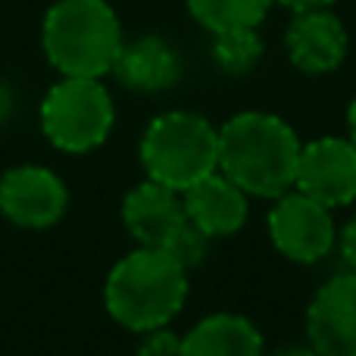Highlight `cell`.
<instances>
[{"mask_svg":"<svg viewBox=\"0 0 356 356\" xmlns=\"http://www.w3.org/2000/svg\"><path fill=\"white\" fill-rule=\"evenodd\" d=\"M116 106L100 79L63 75L41 104V129L56 150L88 154L110 138Z\"/></svg>","mask_w":356,"mask_h":356,"instance_id":"5b68a950","label":"cell"},{"mask_svg":"<svg viewBox=\"0 0 356 356\" xmlns=\"http://www.w3.org/2000/svg\"><path fill=\"white\" fill-rule=\"evenodd\" d=\"M288 56L300 72L325 75L344 63L347 56V29L328 6L322 10L294 13L288 31H284Z\"/></svg>","mask_w":356,"mask_h":356,"instance_id":"30bf717a","label":"cell"},{"mask_svg":"<svg viewBox=\"0 0 356 356\" xmlns=\"http://www.w3.org/2000/svg\"><path fill=\"white\" fill-rule=\"evenodd\" d=\"M10 113H13V91L6 88V81H0V125L10 119Z\"/></svg>","mask_w":356,"mask_h":356,"instance_id":"44dd1931","label":"cell"},{"mask_svg":"<svg viewBox=\"0 0 356 356\" xmlns=\"http://www.w3.org/2000/svg\"><path fill=\"white\" fill-rule=\"evenodd\" d=\"M181 350V338L169 332L166 325L141 332V344H138V356H178Z\"/></svg>","mask_w":356,"mask_h":356,"instance_id":"ac0fdd59","label":"cell"},{"mask_svg":"<svg viewBox=\"0 0 356 356\" xmlns=\"http://www.w3.org/2000/svg\"><path fill=\"white\" fill-rule=\"evenodd\" d=\"M294 184L328 209L356 200V144L350 138H316L303 144Z\"/></svg>","mask_w":356,"mask_h":356,"instance_id":"52a82bcc","label":"cell"},{"mask_svg":"<svg viewBox=\"0 0 356 356\" xmlns=\"http://www.w3.org/2000/svg\"><path fill=\"white\" fill-rule=\"evenodd\" d=\"M338 247H341V257H344L347 269L356 272V216L344 225V232H341V238H338Z\"/></svg>","mask_w":356,"mask_h":356,"instance_id":"d6986e66","label":"cell"},{"mask_svg":"<svg viewBox=\"0 0 356 356\" xmlns=\"http://www.w3.org/2000/svg\"><path fill=\"white\" fill-rule=\"evenodd\" d=\"M122 222L125 232L138 241V247H163L169 234L184 222L181 194L147 178L125 194Z\"/></svg>","mask_w":356,"mask_h":356,"instance_id":"8fae6325","label":"cell"},{"mask_svg":"<svg viewBox=\"0 0 356 356\" xmlns=\"http://www.w3.org/2000/svg\"><path fill=\"white\" fill-rule=\"evenodd\" d=\"M181 203L184 216L197 228H203L209 238L234 234L247 222V194L228 175H222L219 169L200 178L197 184H191L181 194Z\"/></svg>","mask_w":356,"mask_h":356,"instance_id":"7c38bea8","label":"cell"},{"mask_svg":"<svg viewBox=\"0 0 356 356\" xmlns=\"http://www.w3.org/2000/svg\"><path fill=\"white\" fill-rule=\"evenodd\" d=\"M188 300V272L160 247H138L106 275V313L129 332L169 325Z\"/></svg>","mask_w":356,"mask_h":356,"instance_id":"7a4b0ae2","label":"cell"},{"mask_svg":"<svg viewBox=\"0 0 356 356\" xmlns=\"http://www.w3.org/2000/svg\"><path fill=\"white\" fill-rule=\"evenodd\" d=\"M188 13L207 31L241 29V25H259L275 0H184Z\"/></svg>","mask_w":356,"mask_h":356,"instance_id":"9a60e30c","label":"cell"},{"mask_svg":"<svg viewBox=\"0 0 356 356\" xmlns=\"http://www.w3.org/2000/svg\"><path fill=\"white\" fill-rule=\"evenodd\" d=\"M275 356H322V353H316L313 347H288V350H282Z\"/></svg>","mask_w":356,"mask_h":356,"instance_id":"7402d4cb","label":"cell"},{"mask_svg":"<svg viewBox=\"0 0 356 356\" xmlns=\"http://www.w3.org/2000/svg\"><path fill=\"white\" fill-rule=\"evenodd\" d=\"M309 347L322 356H356V272L334 275L307 307Z\"/></svg>","mask_w":356,"mask_h":356,"instance_id":"9c48e42d","label":"cell"},{"mask_svg":"<svg viewBox=\"0 0 356 356\" xmlns=\"http://www.w3.org/2000/svg\"><path fill=\"white\" fill-rule=\"evenodd\" d=\"M269 238L275 250L294 263H319L338 241L332 209L300 191L275 197V207L269 209Z\"/></svg>","mask_w":356,"mask_h":356,"instance_id":"8992f818","label":"cell"},{"mask_svg":"<svg viewBox=\"0 0 356 356\" xmlns=\"http://www.w3.org/2000/svg\"><path fill=\"white\" fill-rule=\"evenodd\" d=\"M300 138L275 113L247 110L219 129V172L247 197H282L294 184Z\"/></svg>","mask_w":356,"mask_h":356,"instance_id":"6da1fadb","label":"cell"},{"mask_svg":"<svg viewBox=\"0 0 356 356\" xmlns=\"http://www.w3.org/2000/svg\"><path fill=\"white\" fill-rule=\"evenodd\" d=\"M275 3L288 6L294 13H303V10H322V6H332L334 0H275Z\"/></svg>","mask_w":356,"mask_h":356,"instance_id":"ffe728a7","label":"cell"},{"mask_svg":"<svg viewBox=\"0 0 356 356\" xmlns=\"http://www.w3.org/2000/svg\"><path fill=\"white\" fill-rule=\"evenodd\" d=\"M110 75H116V81L129 91L160 94L181 79V56L166 38L144 35L122 44Z\"/></svg>","mask_w":356,"mask_h":356,"instance_id":"4fadbf2b","label":"cell"},{"mask_svg":"<svg viewBox=\"0 0 356 356\" xmlns=\"http://www.w3.org/2000/svg\"><path fill=\"white\" fill-rule=\"evenodd\" d=\"M213 56L216 66L225 75H247L259 60H263V38H259L257 25H241V29L216 31Z\"/></svg>","mask_w":356,"mask_h":356,"instance_id":"2e32d148","label":"cell"},{"mask_svg":"<svg viewBox=\"0 0 356 356\" xmlns=\"http://www.w3.org/2000/svg\"><path fill=\"white\" fill-rule=\"evenodd\" d=\"M347 129H350V141L356 144V97L350 100V110H347Z\"/></svg>","mask_w":356,"mask_h":356,"instance_id":"603a6c76","label":"cell"},{"mask_svg":"<svg viewBox=\"0 0 356 356\" xmlns=\"http://www.w3.org/2000/svg\"><path fill=\"white\" fill-rule=\"evenodd\" d=\"M160 250H166L184 272L197 269V266L207 259V253H209V234L203 232V228H197L194 222L184 216V222L175 228L172 234H169L166 244H163Z\"/></svg>","mask_w":356,"mask_h":356,"instance_id":"e0dca14e","label":"cell"},{"mask_svg":"<svg viewBox=\"0 0 356 356\" xmlns=\"http://www.w3.org/2000/svg\"><path fill=\"white\" fill-rule=\"evenodd\" d=\"M138 154L147 178L184 194L219 169V129L197 113L169 110L147 125Z\"/></svg>","mask_w":356,"mask_h":356,"instance_id":"277c9868","label":"cell"},{"mask_svg":"<svg viewBox=\"0 0 356 356\" xmlns=\"http://www.w3.org/2000/svg\"><path fill=\"white\" fill-rule=\"evenodd\" d=\"M178 356H263V334L238 313H213L184 334Z\"/></svg>","mask_w":356,"mask_h":356,"instance_id":"5bb4252c","label":"cell"},{"mask_svg":"<svg viewBox=\"0 0 356 356\" xmlns=\"http://www.w3.org/2000/svg\"><path fill=\"white\" fill-rule=\"evenodd\" d=\"M122 44V25L106 0H56L41 25L50 66L72 79L110 75Z\"/></svg>","mask_w":356,"mask_h":356,"instance_id":"3957f363","label":"cell"},{"mask_svg":"<svg viewBox=\"0 0 356 356\" xmlns=\"http://www.w3.org/2000/svg\"><path fill=\"white\" fill-rule=\"evenodd\" d=\"M69 191L44 166H13L0 175V213L19 228H50L63 219Z\"/></svg>","mask_w":356,"mask_h":356,"instance_id":"ba28073f","label":"cell"}]
</instances>
